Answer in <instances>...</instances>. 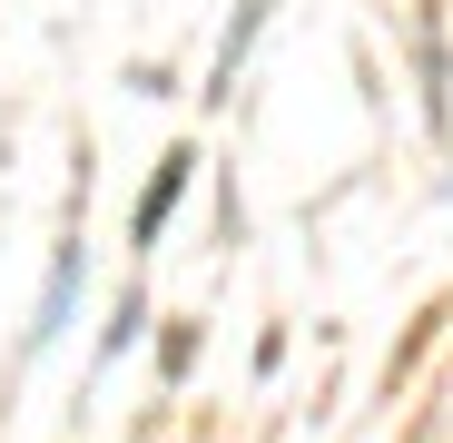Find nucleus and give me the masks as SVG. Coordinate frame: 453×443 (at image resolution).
<instances>
[{"instance_id":"nucleus-2","label":"nucleus","mask_w":453,"mask_h":443,"mask_svg":"<svg viewBox=\"0 0 453 443\" xmlns=\"http://www.w3.org/2000/svg\"><path fill=\"white\" fill-rule=\"evenodd\" d=\"M257 30H266V0H247V11L226 20V40H217V69H207V99H226V89H237V69H247Z\"/></svg>"},{"instance_id":"nucleus-3","label":"nucleus","mask_w":453,"mask_h":443,"mask_svg":"<svg viewBox=\"0 0 453 443\" xmlns=\"http://www.w3.org/2000/svg\"><path fill=\"white\" fill-rule=\"evenodd\" d=\"M69 295H80V237H69V247H59V266H50V295H40L30 345H59V335H69Z\"/></svg>"},{"instance_id":"nucleus-1","label":"nucleus","mask_w":453,"mask_h":443,"mask_svg":"<svg viewBox=\"0 0 453 443\" xmlns=\"http://www.w3.org/2000/svg\"><path fill=\"white\" fill-rule=\"evenodd\" d=\"M188 168H197V148H168L158 178L138 187V217H128V237H138V247H158V237H168V217H178V197H188Z\"/></svg>"}]
</instances>
